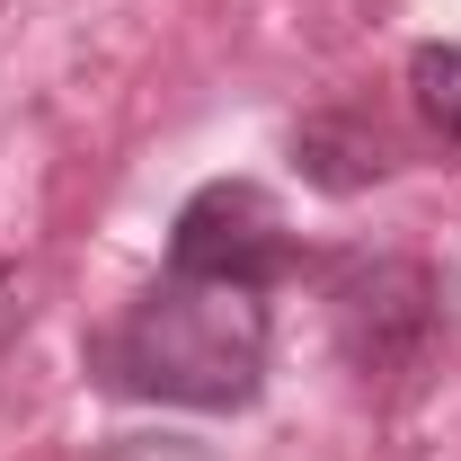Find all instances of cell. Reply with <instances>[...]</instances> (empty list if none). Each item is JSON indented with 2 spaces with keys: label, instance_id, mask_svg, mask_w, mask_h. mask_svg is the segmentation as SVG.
Listing matches in <instances>:
<instances>
[{
  "label": "cell",
  "instance_id": "1",
  "mask_svg": "<svg viewBox=\"0 0 461 461\" xmlns=\"http://www.w3.org/2000/svg\"><path fill=\"white\" fill-rule=\"evenodd\" d=\"M98 373L124 400L160 408H249L267 382V302L249 285H204V276H160L107 338Z\"/></svg>",
  "mask_w": 461,
  "mask_h": 461
},
{
  "label": "cell",
  "instance_id": "2",
  "mask_svg": "<svg viewBox=\"0 0 461 461\" xmlns=\"http://www.w3.org/2000/svg\"><path fill=\"white\" fill-rule=\"evenodd\" d=\"M285 267H293V230H285V213H276L267 186L213 177V186L186 195V213H177V230H169V276H204V285L267 293Z\"/></svg>",
  "mask_w": 461,
  "mask_h": 461
},
{
  "label": "cell",
  "instance_id": "3",
  "mask_svg": "<svg viewBox=\"0 0 461 461\" xmlns=\"http://www.w3.org/2000/svg\"><path fill=\"white\" fill-rule=\"evenodd\" d=\"M444 329V293L417 258H364L346 267L338 285V346L364 382H391V373H417L426 346Z\"/></svg>",
  "mask_w": 461,
  "mask_h": 461
},
{
  "label": "cell",
  "instance_id": "4",
  "mask_svg": "<svg viewBox=\"0 0 461 461\" xmlns=\"http://www.w3.org/2000/svg\"><path fill=\"white\" fill-rule=\"evenodd\" d=\"M408 98H417V115L461 151V45H417V54H408Z\"/></svg>",
  "mask_w": 461,
  "mask_h": 461
},
{
  "label": "cell",
  "instance_id": "5",
  "mask_svg": "<svg viewBox=\"0 0 461 461\" xmlns=\"http://www.w3.org/2000/svg\"><path fill=\"white\" fill-rule=\"evenodd\" d=\"M98 461H213L204 444H177V435H115Z\"/></svg>",
  "mask_w": 461,
  "mask_h": 461
}]
</instances>
